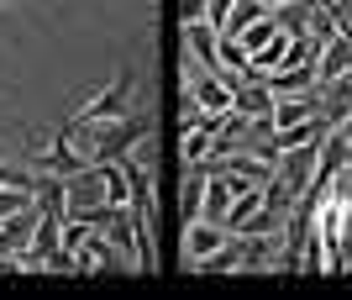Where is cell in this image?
<instances>
[{
  "label": "cell",
  "instance_id": "6da1fadb",
  "mask_svg": "<svg viewBox=\"0 0 352 300\" xmlns=\"http://www.w3.org/2000/svg\"><path fill=\"white\" fill-rule=\"evenodd\" d=\"M126 100H132V69H121V74L111 79L95 100L79 105V116L69 121V132H105V127L126 121Z\"/></svg>",
  "mask_w": 352,
  "mask_h": 300
},
{
  "label": "cell",
  "instance_id": "7a4b0ae2",
  "mask_svg": "<svg viewBox=\"0 0 352 300\" xmlns=\"http://www.w3.org/2000/svg\"><path fill=\"white\" fill-rule=\"evenodd\" d=\"M74 269L79 274H111V269H132V258H121V248H111V242L95 232V237L74 253Z\"/></svg>",
  "mask_w": 352,
  "mask_h": 300
},
{
  "label": "cell",
  "instance_id": "3957f363",
  "mask_svg": "<svg viewBox=\"0 0 352 300\" xmlns=\"http://www.w3.org/2000/svg\"><path fill=\"white\" fill-rule=\"evenodd\" d=\"M179 47H190L210 74L221 69V32L210 27V21H190V27H179Z\"/></svg>",
  "mask_w": 352,
  "mask_h": 300
},
{
  "label": "cell",
  "instance_id": "277c9868",
  "mask_svg": "<svg viewBox=\"0 0 352 300\" xmlns=\"http://www.w3.org/2000/svg\"><path fill=\"white\" fill-rule=\"evenodd\" d=\"M232 237L226 226H216V222H206V216H195L190 222V232H184V264H200L206 253H216L221 242Z\"/></svg>",
  "mask_w": 352,
  "mask_h": 300
},
{
  "label": "cell",
  "instance_id": "5b68a950",
  "mask_svg": "<svg viewBox=\"0 0 352 300\" xmlns=\"http://www.w3.org/2000/svg\"><path fill=\"white\" fill-rule=\"evenodd\" d=\"M321 111V90H305V95H274V132L294 127V121H305Z\"/></svg>",
  "mask_w": 352,
  "mask_h": 300
},
{
  "label": "cell",
  "instance_id": "8992f818",
  "mask_svg": "<svg viewBox=\"0 0 352 300\" xmlns=\"http://www.w3.org/2000/svg\"><path fill=\"white\" fill-rule=\"evenodd\" d=\"M342 74H352V43L337 32V37L326 43L321 63H316V90H321V85H331V79H342Z\"/></svg>",
  "mask_w": 352,
  "mask_h": 300
},
{
  "label": "cell",
  "instance_id": "52a82bcc",
  "mask_svg": "<svg viewBox=\"0 0 352 300\" xmlns=\"http://www.w3.org/2000/svg\"><path fill=\"white\" fill-rule=\"evenodd\" d=\"M232 105L242 116H274V90H268V79H242L232 95Z\"/></svg>",
  "mask_w": 352,
  "mask_h": 300
},
{
  "label": "cell",
  "instance_id": "ba28073f",
  "mask_svg": "<svg viewBox=\"0 0 352 300\" xmlns=\"http://www.w3.org/2000/svg\"><path fill=\"white\" fill-rule=\"evenodd\" d=\"M232 200H236V190L226 184V174H210V180H206V200H200V216H206V222H216V226H226Z\"/></svg>",
  "mask_w": 352,
  "mask_h": 300
},
{
  "label": "cell",
  "instance_id": "9c48e42d",
  "mask_svg": "<svg viewBox=\"0 0 352 300\" xmlns=\"http://www.w3.org/2000/svg\"><path fill=\"white\" fill-rule=\"evenodd\" d=\"M347 111H352V74L321 85V116L331 121V127H342V116H347Z\"/></svg>",
  "mask_w": 352,
  "mask_h": 300
},
{
  "label": "cell",
  "instance_id": "30bf717a",
  "mask_svg": "<svg viewBox=\"0 0 352 300\" xmlns=\"http://www.w3.org/2000/svg\"><path fill=\"white\" fill-rule=\"evenodd\" d=\"M268 90H274V95L316 90V63H300V69H274V74H268Z\"/></svg>",
  "mask_w": 352,
  "mask_h": 300
},
{
  "label": "cell",
  "instance_id": "8fae6325",
  "mask_svg": "<svg viewBox=\"0 0 352 300\" xmlns=\"http://www.w3.org/2000/svg\"><path fill=\"white\" fill-rule=\"evenodd\" d=\"M274 37H279V21H274V11H268V16H258L252 27H242V32L232 37V43H242V47H248V58H258V53H263V47L274 43Z\"/></svg>",
  "mask_w": 352,
  "mask_h": 300
},
{
  "label": "cell",
  "instance_id": "7c38bea8",
  "mask_svg": "<svg viewBox=\"0 0 352 300\" xmlns=\"http://www.w3.org/2000/svg\"><path fill=\"white\" fill-rule=\"evenodd\" d=\"M258 16H268V6H263V0H236V6H232V16H226V32H221V37H236V32H242V27H252Z\"/></svg>",
  "mask_w": 352,
  "mask_h": 300
},
{
  "label": "cell",
  "instance_id": "4fadbf2b",
  "mask_svg": "<svg viewBox=\"0 0 352 300\" xmlns=\"http://www.w3.org/2000/svg\"><path fill=\"white\" fill-rule=\"evenodd\" d=\"M32 195L37 190H21V184H0V222L16 216V211H32Z\"/></svg>",
  "mask_w": 352,
  "mask_h": 300
},
{
  "label": "cell",
  "instance_id": "5bb4252c",
  "mask_svg": "<svg viewBox=\"0 0 352 300\" xmlns=\"http://www.w3.org/2000/svg\"><path fill=\"white\" fill-rule=\"evenodd\" d=\"M174 16H179V27H190V21H206V16H210V0H179Z\"/></svg>",
  "mask_w": 352,
  "mask_h": 300
},
{
  "label": "cell",
  "instance_id": "9a60e30c",
  "mask_svg": "<svg viewBox=\"0 0 352 300\" xmlns=\"http://www.w3.org/2000/svg\"><path fill=\"white\" fill-rule=\"evenodd\" d=\"M132 164H142V169L158 164V132H147V137H142V148H132Z\"/></svg>",
  "mask_w": 352,
  "mask_h": 300
}]
</instances>
